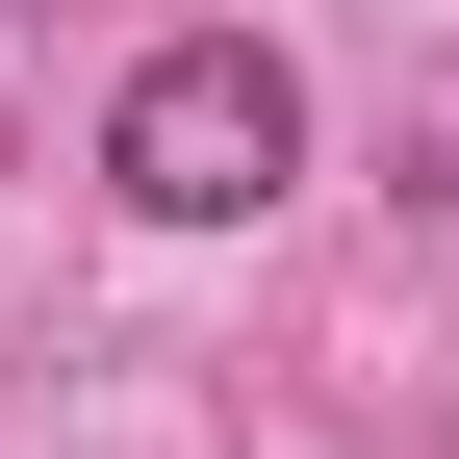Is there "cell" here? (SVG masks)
<instances>
[{"label":"cell","mask_w":459,"mask_h":459,"mask_svg":"<svg viewBox=\"0 0 459 459\" xmlns=\"http://www.w3.org/2000/svg\"><path fill=\"white\" fill-rule=\"evenodd\" d=\"M281 179H307V77H281V26H153L128 102H102V204H153V230H255Z\"/></svg>","instance_id":"obj_1"},{"label":"cell","mask_w":459,"mask_h":459,"mask_svg":"<svg viewBox=\"0 0 459 459\" xmlns=\"http://www.w3.org/2000/svg\"><path fill=\"white\" fill-rule=\"evenodd\" d=\"M0 153H26V128H0Z\"/></svg>","instance_id":"obj_2"}]
</instances>
